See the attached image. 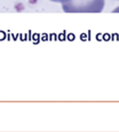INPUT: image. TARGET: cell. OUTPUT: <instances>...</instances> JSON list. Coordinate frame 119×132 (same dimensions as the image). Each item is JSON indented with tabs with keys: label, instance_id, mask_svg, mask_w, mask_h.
I'll return each instance as SVG.
<instances>
[{
	"label": "cell",
	"instance_id": "obj_1",
	"mask_svg": "<svg viewBox=\"0 0 119 132\" xmlns=\"http://www.w3.org/2000/svg\"><path fill=\"white\" fill-rule=\"evenodd\" d=\"M65 13H101L105 0H60Z\"/></svg>",
	"mask_w": 119,
	"mask_h": 132
},
{
	"label": "cell",
	"instance_id": "obj_2",
	"mask_svg": "<svg viewBox=\"0 0 119 132\" xmlns=\"http://www.w3.org/2000/svg\"><path fill=\"white\" fill-rule=\"evenodd\" d=\"M50 1H53V2H60V0H50Z\"/></svg>",
	"mask_w": 119,
	"mask_h": 132
}]
</instances>
